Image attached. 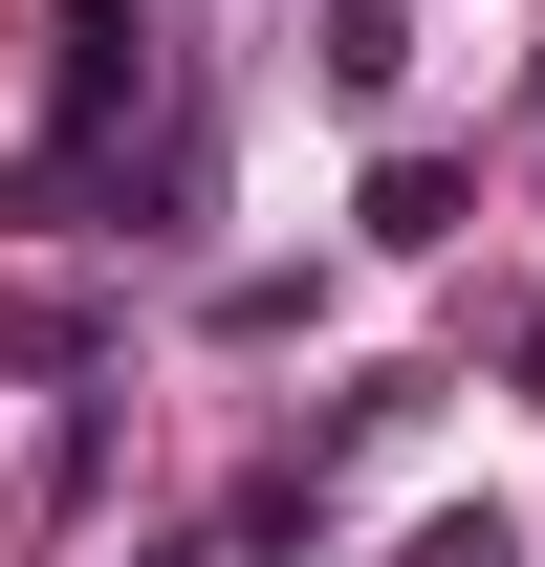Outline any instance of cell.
<instances>
[{"instance_id": "7a4b0ae2", "label": "cell", "mask_w": 545, "mask_h": 567, "mask_svg": "<svg viewBox=\"0 0 545 567\" xmlns=\"http://www.w3.org/2000/svg\"><path fill=\"white\" fill-rule=\"evenodd\" d=\"M524 371H545V328H524Z\"/></svg>"}, {"instance_id": "6da1fadb", "label": "cell", "mask_w": 545, "mask_h": 567, "mask_svg": "<svg viewBox=\"0 0 545 567\" xmlns=\"http://www.w3.org/2000/svg\"><path fill=\"white\" fill-rule=\"evenodd\" d=\"M393 567H524V546H502V502H459V524H414Z\"/></svg>"}]
</instances>
